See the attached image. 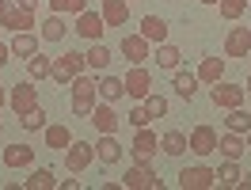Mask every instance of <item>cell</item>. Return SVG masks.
<instances>
[{"label": "cell", "instance_id": "9a60e30c", "mask_svg": "<svg viewBox=\"0 0 251 190\" xmlns=\"http://www.w3.org/2000/svg\"><path fill=\"white\" fill-rule=\"evenodd\" d=\"M95 160L107 164V167H114V164L122 160V141H118V133H99V141H95Z\"/></svg>", "mask_w": 251, "mask_h": 190}, {"label": "cell", "instance_id": "74e56055", "mask_svg": "<svg viewBox=\"0 0 251 190\" xmlns=\"http://www.w3.org/2000/svg\"><path fill=\"white\" fill-rule=\"evenodd\" d=\"M126 122H129V126H133V129H141V126H149V122H152V114L145 111V103H137L133 111L126 114Z\"/></svg>", "mask_w": 251, "mask_h": 190}, {"label": "cell", "instance_id": "f35d334b", "mask_svg": "<svg viewBox=\"0 0 251 190\" xmlns=\"http://www.w3.org/2000/svg\"><path fill=\"white\" fill-rule=\"evenodd\" d=\"M92 111H95V99H73V114L76 118H92Z\"/></svg>", "mask_w": 251, "mask_h": 190}, {"label": "cell", "instance_id": "4316f807", "mask_svg": "<svg viewBox=\"0 0 251 190\" xmlns=\"http://www.w3.org/2000/svg\"><path fill=\"white\" fill-rule=\"evenodd\" d=\"M65 31H69V27H65V16L53 12V16L38 27V38H42V42H65Z\"/></svg>", "mask_w": 251, "mask_h": 190}, {"label": "cell", "instance_id": "bcb514c9", "mask_svg": "<svg viewBox=\"0 0 251 190\" xmlns=\"http://www.w3.org/2000/svg\"><path fill=\"white\" fill-rule=\"evenodd\" d=\"M0 133H4V122H0Z\"/></svg>", "mask_w": 251, "mask_h": 190}, {"label": "cell", "instance_id": "2e32d148", "mask_svg": "<svg viewBox=\"0 0 251 190\" xmlns=\"http://www.w3.org/2000/svg\"><path fill=\"white\" fill-rule=\"evenodd\" d=\"M4 167H12V171H19V167H31L34 164V148L31 144H23V141H16V144H4Z\"/></svg>", "mask_w": 251, "mask_h": 190}, {"label": "cell", "instance_id": "1f68e13d", "mask_svg": "<svg viewBox=\"0 0 251 190\" xmlns=\"http://www.w3.org/2000/svg\"><path fill=\"white\" fill-rule=\"evenodd\" d=\"M240 179H244V171H240V164H236V160H225V164L217 167V187H232L236 190Z\"/></svg>", "mask_w": 251, "mask_h": 190}, {"label": "cell", "instance_id": "f1b7e54d", "mask_svg": "<svg viewBox=\"0 0 251 190\" xmlns=\"http://www.w3.org/2000/svg\"><path fill=\"white\" fill-rule=\"evenodd\" d=\"M122 95H126V80H122V76H107V72H103V80H99V99L118 103Z\"/></svg>", "mask_w": 251, "mask_h": 190}, {"label": "cell", "instance_id": "ab89813d", "mask_svg": "<svg viewBox=\"0 0 251 190\" xmlns=\"http://www.w3.org/2000/svg\"><path fill=\"white\" fill-rule=\"evenodd\" d=\"M80 179H57V190H76Z\"/></svg>", "mask_w": 251, "mask_h": 190}, {"label": "cell", "instance_id": "8d00e7d4", "mask_svg": "<svg viewBox=\"0 0 251 190\" xmlns=\"http://www.w3.org/2000/svg\"><path fill=\"white\" fill-rule=\"evenodd\" d=\"M50 8H53L57 16H65V12H73V16H80V12L88 8V0H50Z\"/></svg>", "mask_w": 251, "mask_h": 190}, {"label": "cell", "instance_id": "6da1fadb", "mask_svg": "<svg viewBox=\"0 0 251 190\" xmlns=\"http://www.w3.org/2000/svg\"><path fill=\"white\" fill-rule=\"evenodd\" d=\"M84 69H88V65H84V53H80V49H65L61 57L50 61V80L65 88V84L76 76V72H84Z\"/></svg>", "mask_w": 251, "mask_h": 190}, {"label": "cell", "instance_id": "d6a6232c", "mask_svg": "<svg viewBox=\"0 0 251 190\" xmlns=\"http://www.w3.org/2000/svg\"><path fill=\"white\" fill-rule=\"evenodd\" d=\"M50 114L42 111V107H34V111H27V114H19V126L27 129V133H38V129H46L50 122H46Z\"/></svg>", "mask_w": 251, "mask_h": 190}, {"label": "cell", "instance_id": "4dcf8cb0", "mask_svg": "<svg viewBox=\"0 0 251 190\" xmlns=\"http://www.w3.org/2000/svg\"><path fill=\"white\" fill-rule=\"evenodd\" d=\"M50 61H53V57H46V53H31V57H27V80H34V84L46 80L50 76Z\"/></svg>", "mask_w": 251, "mask_h": 190}, {"label": "cell", "instance_id": "cb8c5ba5", "mask_svg": "<svg viewBox=\"0 0 251 190\" xmlns=\"http://www.w3.org/2000/svg\"><path fill=\"white\" fill-rule=\"evenodd\" d=\"M42 133H46V148H53V152H65V148L73 144V129L65 126V122H57V126H46Z\"/></svg>", "mask_w": 251, "mask_h": 190}, {"label": "cell", "instance_id": "7bdbcfd3", "mask_svg": "<svg viewBox=\"0 0 251 190\" xmlns=\"http://www.w3.org/2000/svg\"><path fill=\"white\" fill-rule=\"evenodd\" d=\"M244 141H248V152H251V129H248V133H244Z\"/></svg>", "mask_w": 251, "mask_h": 190}, {"label": "cell", "instance_id": "7a4b0ae2", "mask_svg": "<svg viewBox=\"0 0 251 190\" xmlns=\"http://www.w3.org/2000/svg\"><path fill=\"white\" fill-rule=\"evenodd\" d=\"M126 190H164V179L156 175V167H149V164H133L122 179Z\"/></svg>", "mask_w": 251, "mask_h": 190}, {"label": "cell", "instance_id": "7dc6e473", "mask_svg": "<svg viewBox=\"0 0 251 190\" xmlns=\"http://www.w3.org/2000/svg\"><path fill=\"white\" fill-rule=\"evenodd\" d=\"M248 57H251V53H248Z\"/></svg>", "mask_w": 251, "mask_h": 190}, {"label": "cell", "instance_id": "3957f363", "mask_svg": "<svg viewBox=\"0 0 251 190\" xmlns=\"http://www.w3.org/2000/svg\"><path fill=\"white\" fill-rule=\"evenodd\" d=\"M244 95H248V88H244V84H228V80H217V84L209 88V99H213V107H221V111L244 107Z\"/></svg>", "mask_w": 251, "mask_h": 190}, {"label": "cell", "instance_id": "e575fe53", "mask_svg": "<svg viewBox=\"0 0 251 190\" xmlns=\"http://www.w3.org/2000/svg\"><path fill=\"white\" fill-rule=\"evenodd\" d=\"M217 12L228 19V23H236V19L248 12V0H221V4H217Z\"/></svg>", "mask_w": 251, "mask_h": 190}, {"label": "cell", "instance_id": "277c9868", "mask_svg": "<svg viewBox=\"0 0 251 190\" xmlns=\"http://www.w3.org/2000/svg\"><path fill=\"white\" fill-rule=\"evenodd\" d=\"M0 27H8V31H34V12H23L16 0H0Z\"/></svg>", "mask_w": 251, "mask_h": 190}, {"label": "cell", "instance_id": "7c38bea8", "mask_svg": "<svg viewBox=\"0 0 251 190\" xmlns=\"http://www.w3.org/2000/svg\"><path fill=\"white\" fill-rule=\"evenodd\" d=\"M88 122L95 126V133H118V126H122V118H118V111H114V103H107V99L95 103V111H92Z\"/></svg>", "mask_w": 251, "mask_h": 190}, {"label": "cell", "instance_id": "83f0119b", "mask_svg": "<svg viewBox=\"0 0 251 190\" xmlns=\"http://www.w3.org/2000/svg\"><path fill=\"white\" fill-rule=\"evenodd\" d=\"M198 80L202 84H217V80H225V57H205L202 65H198Z\"/></svg>", "mask_w": 251, "mask_h": 190}, {"label": "cell", "instance_id": "7402d4cb", "mask_svg": "<svg viewBox=\"0 0 251 190\" xmlns=\"http://www.w3.org/2000/svg\"><path fill=\"white\" fill-rule=\"evenodd\" d=\"M137 34L160 46V42H168V19H164V16H145V19H141V31H137Z\"/></svg>", "mask_w": 251, "mask_h": 190}, {"label": "cell", "instance_id": "f6af8a7d", "mask_svg": "<svg viewBox=\"0 0 251 190\" xmlns=\"http://www.w3.org/2000/svg\"><path fill=\"white\" fill-rule=\"evenodd\" d=\"M202 4H221V0H202Z\"/></svg>", "mask_w": 251, "mask_h": 190}, {"label": "cell", "instance_id": "d590c367", "mask_svg": "<svg viewBox=\"0 0 251 190\" xmlns=\"http://www.w3.org/2000/svg\"><path fill=\"white\" fill-rule=\"evenodd\" d=\"M145 111L152 114V118H168V111H172V103H168L164 95H152V92H149V99H145Z\"/></svg>", "mask_w": 251, "mask_h": 190}, {"label": "cell", "instance_id": "4fadbf2b", "mask_svg": "<svg viewBox=\"0 0 251 190\" xmlns=\"http://www.w3.org/2000/svg\"><path fill=\"white\" fill-rule=\"evenodd\" d=\"M248 53H251V27H232L225 34V57L248 61Z\"/></svg>", "mask_w": 251, "mask_h": 190}, {"label": "cell", "instance_id": "ee69618b", "mask_svg": "<svg viewBox=\"0 0 251 190\" xmlns=\"http://www.w3.org/2000/svg\"><path fill=\"white\" fill-rule=\"evenodd\" d=\"M244 88H248V95H251V76H248V84H244Z\"/></svg>", "mask_w": 251, "mask_h": 190}, {"label": "cell", "instance_id": "ba28073f", "mask_svg": "<svg viewBox=\"0 0 251 190\" xmlns=\"http://www.w3.org/2000/svg\"><path fill=\"white\" fill-rule=\"evenodd\" d=\"M179 187L183 190H209V187H217V171L205 167V164L183 167V171H179Z\"/></svg>", "mask_w": 251, "mask_h": 190}, {"label": "cell", "instance_id": "d4e9b609", "mask_svg": "<svg viewBox=\"0 0 251 190\" xmlns=\"http://www.w3.org/2000/svg\"><path fill=\"white\" fill-rule=\"evenodd\" d=\"M183 65V49L172 46V42H160L156 46V69H168V72H175Z\"/></svg>", "mask_w": 251, "mask_h": 190}, {"label": "cell", "instance_id": "5bb4252c", "mask_svg": "<svg viewBox=\"0 0 251 190\" xmlns=\"http://www.w3.org/2000/svg\"><path fill=\"white\" fill-rule=\"evenodd\" d=\"M149 38H141V34H122V42H118V49H122V57L129 65H145L149 61Z\"/></svg>", "mask_w": 251, "mask_h": 190}, {"label": "cell", "instance_id": "52a82bcc", "mask_svg": "<svg viewBox=\"0 0 251 190\" xmlns=\"http://www.w3.org/2000/svg\"><path fill=\"white\" fill-rule=\"evenodd\" d=\"M8 107L16 114H27L38 107V88H34V80H19L12 84V92H8Z\"/></svg>", "mask_w": 251, "mask_h": 190}, {"label": "cell", "instance_id": "ffe728a7", "mask_svg": "<svg viewBox=\"0 0 251 190\" xmlns=\"http://www.w3.org/2000/svg\"><path fill=\"white\" fill-rule=\"evenodd\" d=\"M217 152L225 160H240L248 152V141H244V133H232V129H225V137H217Z\"/></svg>", "mask_w": 251, "mask_h": 190}, {"label": "cell", "instance_id": "44dd1931", "mask_svg": "<svg viewBox=\"0 0 251 190\" xmlns=\"http://www.w3.org/2000/svg\"><path fill=\"white\" fill-rule=\"evenodd\" d=\"M84 65H88V72H99V76H103L110 69V49L103 46V42H92V46L84 49Z\"/></svg>", "mask_w": 251, "mask_h": 190}, {"label": "cell", "instance_id": "60d3db41", "mask_svg": "<svg viewBox=\"0 0 251 190\" xmlns=\"http://www.w3.org/2000/svg\"><path fill=\"white\" fill-rule=\"evenodd\" d=\"M8 61H12V46H4V42H0V69H4Z\"/></svg>", "mask_w": 251, "mask_h": 190}, {"label": "cell", "instance_id": "e0dca14e", "mask_svg": "<svg viewBox=\"0 0 251 190\" xmlns=\"http://www.w3.org/2000/svg\"><path fill=\"white\" fill-rule=\"evenodd\" d=\"M172 88L179 99H194L198 95V88H202V80H198V72H187V69H175V76H172Z\"/></svg>", "mask_w": 251, "mask_h": 190}, {"label": "cell", "instance_id": "9c48e42d", "mask_svg": "<svg viewBox=\"0 0 251 190\" xmlns=\"http://www.w3.org/2000/svg\"><path fill=\"white\" fill-rule=\"evenodd\" d=\"M73 31L84 38V42H103V34H107V23H103V16L99 12H92V8H84L76 16V27Z\"/></svg>", "mask_w": 251, "mask_h": 190}, {"label": "cell", "instance_id": "c3c4849f", "mask_svg": "<svg viewBox=\"0 0 251 190\" xmlns=\"http://www.w3.org/2000/svg\"><path fill=\"white\" fill-rule=\"evenodd\" d=\"M248 114H251V111H248Z\"/></svg>", "mask_w": 251, "mask_h": 190}, {"label": "cell", "instance_id": "b9f144b4", "mask_svg": "<svg viewBox=\"0 0 251 190\" xmlns=\"http://www.w3.org/2000/svg\"><path fill=\"white\" fill-rule=\"evenodd\" d=\"M4 103H8V92H4V84H0V111H4Z\"/></svg>", "mask_w": 251, "mask_h": 190}, {"label": "cell", "instance_id": "ac0fdd59", "mask_svg": "<svg viewBox=\"0 0 251 190\" xmlns=\"http://www.w3.org/2000/svg\"><path fill=\"white\" fill-rule=\"evenodd\" d=\"M69 95H73V99H95V95H99L95 72H88V69H84V72H76V76L69 80Z\"/></svg>", "mask_w": 251, "mask_h": 190}, {"label": "cell", "instance_id": "484cf974", "mask_svg": "<svg viewBox=\"0 0 251 190\" xmlns=\"http://www.w3.org/2000/svg\"><path fill=\"white\" fill-rule=\"evenodd\" d=\"M23 190H57V175H53V167H34L31 179H23Z\"/></svg>", "mask_w": 251, "mask_h": 190}, {"label": "cell", "instance_id": "603a6c76", "mask_svg": "<svg viewBox=\"0 0 251 190\" xmlns=\"http://www.w3.org/2000/svg\"><path fill=\"white\" fill-rule=\"evenodd\" d=\"M160 152L164 156H183V152H190V141L183 129H168L164 137H160Z\"/></svg>", "mask_w": 251, "mask_h": 190}, {"label": "cell", "instance_id": "8992f818", "mask_svg": "<svg viewBox=\"0 0 251 190\" xmlns=\"http://www.w3.org/2000/svg\"><path fill=\"white\" fill-rule=\"evenodd\" d=\"M156 148H160L156 133H152L149 126H141L137 133H133V141H129V156H133V164H152Z\"/></svg>", "mask_w": 251, "mask_h": 190}, {"label": "cell", "instance_id": "836d02e7", "mask_svg": "<svg viewBox=\"0 0 251 190\" xmlns=\"http://www.w3.org/2000/svg\"><path fill=\"white\" fill-rule=\"evenodd\" d=\"M225 129H232V133H248V129H251V114L244 111V107H232L228 118H225Z\"/></svg>", "mask_w": 251, "mask_h": 190}, {"label": "cell", "instance_id": "30bf717a", "mask_svg": "<svg viewBox=\"0 0 251 190\" xmlns=\"http://www.w3.org/2000/svg\"><path fill=\"white\" fill-rule=\"evenodd\" d=\"M122 80H126V95H129V99H137V103L149 99V92H152V76H149V69H145V65H133Z\"/></svg>", "mask_w": 251, "mask_h": 190}, {"label": "cell", "instance_id": "f546056e", "mask_svg": "<svg viewBox=\"0 0 251 190\" xmlns=\"http://www.w3.org/2000/svg\"><path fill=\"white\" fill-rule=\"evenodd\" d=\"M12 53L27 61L31 53H38V38H34L31 31H16V38H12Z\"/></svg>", "mask_w": 251, "mask_h": 190}, {"label": "cell", "instance_id": "5b68a950", "mask_svg": "<svg viewBox=\"0 0 251 190\" xmlns=\"http://www.w3.org/2000/svg\"><path fill=\"white\" fill-rule=\"evenodd\" d=\"M92 160H95V144L92 141H76V137H73V144L65 148V167H69V175H84Z\"/></svg>", "mask_w": 251, "mask_h": 190}, {"label": "cell", "instance_id": "d6986e66", "mask_svg": "<svg viewBox=\"0 0 251 190\" xmlns=\"http://www.w3.org/2000/svg\"><path fill=\"white\" fill-rule=\"evenodd\" d=\"M103 23L107 27H126L129 23V0H103Z\"/></svg>", "mask_w": 251, "mask_h": 190}, {"label": "cell", "instance_id": "8fae6325", "mask_svg": "<svg viewBox=\"0 0 251 190\" xmlns=\"http://www.w3.org/2000/svg\"><path fill=\"white\" fill-rule=\"evenodd\" d=\"M187 141H190V152L205 160V156H213V152H217V129L202 122V126H194V129H190V137H187Z\"/></svg>", "mask_w": 251, "mask_h": 190}]
</instances>
